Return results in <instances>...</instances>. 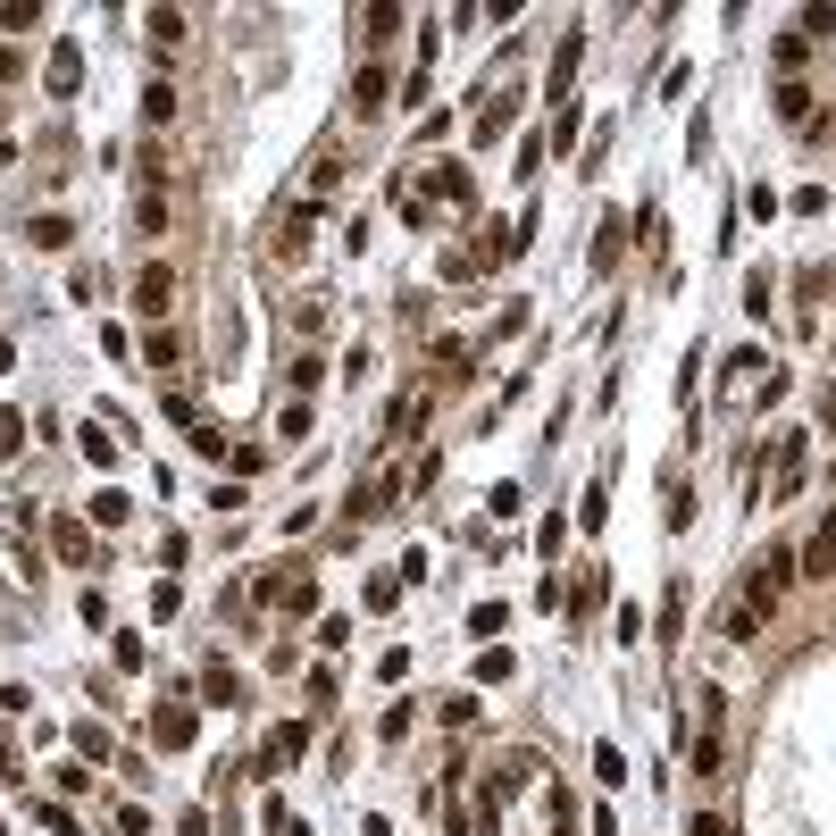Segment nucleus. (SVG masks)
<instances>
[{
    "label": "nucleus",
    "instance_id": "obj_4",
    "mask_svg": "<svg viewBox=\"0 0 836 836\" xmlns=\"http://www.w3.org/2000/svg\"><path fill=\"white\" fill-rule=\"evenodd\" d=\"M301 753H310V728H276L268 745H260V778H276V770H293Z\"/></svg>",
    "mask_w": 836,
    "mask_h": 836
},
{
    "label": "nucleus",
    "instance_id": "obj_18",
    "mask_svg": "<svg viewBox=\"0 0 836 836\" xmlns=\"http://www.w3.org/2000/svg\"><path fill=\"white\" fill-rule=\"evenodd\" d=\"M502 134H510V101H485L477 109V143H502Z\"/></svg>",
    "mask_w": 836,
    "mask_h": 836
},
{
    "label": "nucleus",
    "instance_id": "obj_6",
    "mask_svg": "<svg viewBox=\"0 0 836 836\" xmlns=\"http://www.w3.org/2000/svg\"><path fill=\"white\" fill-rule=\"evenodd\" d=\"M168 293H176L168 268H143V276H134V310H143V318H168Z\"/></svg>",
    "mask_w": 836,
    "mask_h": 836
},
{
    "label": "nucleus",
    "instance_id": "obj_10",
    "mask_svg": "<svg viewBox=\"0 0 836 836\" xmlns=\"http://www.w3.org/2000/svg\"><path fill=\"white\" fill-rule=\"evenodd\" d=\"M352 109H360V118L385 109V67H360V76H352Z\"/></svg>",
    "mask_w": 836,
    "mask_h": 836
},
{
    "label": "nucleus",
    "instance_id": "obj_13",
    "mask_svg": "<svg viewBox=\"0 0 836 836\" xmlns=\"http://www.w3.org/2000/svg\"><path fill=\"white\" fill-rule=\"evenodd\" d=\"M778 118H786V126H811V92H803L795 76L778 84Z\"/></svg>",
    "mask_w": 836,
    "mask_h": 836
},
{
    "label": "nucleus",
    "instance_id": "obj_27",
    "mask_svg": "<svg viewBox=\"0 0 836 836\" xmlns=\"http://www.w3.org/2000/svg\"><path fill=\"white\" fill-rule=\"evenodd\" d=\"M418 418H427V402H410V393H402V402H393V410H385V427H393V435H410V427H418Z\"/></svg>",
    "mask_w": 836,
    "mask_h": 836
},
{
    "label": "nucleus",
    "instance_id": "obj_35",
    "mask_svg": "<svg viewBox=\"0 0 836 836\" xmlns=\"http://www.w3.org/2000/svg\"><path fill=\"white\" fill-rule=\"evenodd\" d=\"M42 828H51V836H84V828H76V811H67V803H42Z\"/></svg>",
    "mask_w": 836,
    "mask_h": 836
},
{
    "label": "nucleus",
    "instance_id": "obj_26",
    "mask_svg": "<svg viewBox=\"0 0 836 836\" xmlns=\"http://www.w3.org/2000/svg\"><path fill=\"white\" fill-rule=\"evenodd\" d=\"M393 26H402V9H360V34H368V42H385Z\"/></svg>",
    "mask_w": 836,
    "mask_h": 836
},
{
    "label": "nucleus",
    "instance_id": "obj_29",
    "mask_svg": "<svg viewBox=\"0 0 836 836\" xmlns=\"http://www.w3.org/2000/svg\"><path fill=\"white\" fill-rule=\"evenodd\" d=\"M402 602V577H368V611H393Z\"/></svg>",
    "mask_w": 836,
    "mask_h": 836
},
{
    "label": "nucleus",
    "instance_id": "obj_15",
    "mask_svg": "<svg viewBox=\"0 0 836 836\" xmlns=\"http://www.w3.org/2000/svg\"><path fill=\"white\" fill-rule=\"evenodd\" d=\"M435 360H444V377H469V368H477V352H469L460 335H444V343H435Z\"/></svg>",
    "mask_w": 836,
    "mask_h": 836
},
{
    "label": "nucleus",
    "instance_id": "obj_20",
    "mask_svg": "<svg viewBox=\"0 0 836 836\" xmlns=\"http://www.w3.org/2000/svg\"><path fill=\"white\" fill-rule=\"evenodd\" d=\"M176 352H184V343H176L168 327H159V335H143V368H176Z\"/></svg>",
    "mask_w": 836,
    "mask_h": 836
},
{
    "label": "nucleus",
    "instance_id": "obj_17",
    "mask_svg": "<svg viewBox=\"0 0 836 836\" xmlns=\"http://www.w3.org/2000/svg\"><path fill=\"white\" fill-rule=\"evenodd\" d=\"M678 636H686V594L669 586V594H661V644H678Z\"/></svg>",
    "mask_w": 836,
    "mask_h": 836
},
{
    "label": "nucleus",
    "instance_id": "obj_1",
    "mask_svg": "<svg viewBox=\"0 0 836 836\" xmlns=\"http://www.w3.org/2000/svg\"><path fill=\"white\" fill-rule=\"evenodd\" d=\"M786 577H795V561H786V552H770V561L753 569V586H745V602H736V611H745V619H770L778 594H786Z\"/></svg>",
    "mask_w": 836,
    "mask_h": 836
},
{
    "label": "nucleus",
    "instance_id": "obj_3",
    "mask_svg": "<svg viewBox=\"0 0 836 836\" xmlns=\"http://www.w3.org/2000/svg\"><path fill=\"white\" fill-rule=\"evenodd\" d=\"M151 745L159 753H184V745H193V711H184V703H159L151 711Z\"/></svg>",
    "mask_w": 836,
    "mask_h": 836
},
{
    "label": "nucleus",
    "instance_id": "obj_36",
    "mask_svg": "<svg viewBox=\"0 0 836 836\" xmlns=\"http://www.w3.org/2000/svg\"><path fill=\"white\" fill-rule=\"evenodd\" d=\"M17 452V410H0V460Z\"/></svg>",
    "mask_w": 836,
    "mask_h": 836
},
{
    "label": "nucleus",
    "instance_id": "obj_31",
    "mask_svg": "<svg viewBox=\"0 0 836 836\" xmlns=\"http://www.w3.org/2000/svg\"><path fill=\"white\" fill-rule=\"evenodd\" d=\"M84 460H92V469H109V460H118V444H109L101 427H84Z\"/></svg>",
    "mask_w": 836,
    "mask_h": 836
},
{
    "label": "nucleus",
    "instance_id": "obj_9",
    "mask_svg": "<svg viewBox=\"0 0 836 836\" xmlns=\"http://www.w3.org/2000/svg\"><path fill=\"white\" fill-rule=\"evenodd\" d=\"M76 84H84V51H76V42H59V51H51V92L67 101Z\"/></svg>",
    "mask_w": 836,
    "mask_h": 836
},
{
    "label": "nucleus",
    "instance_id": "obj_37",
    "mask_svg": "<svg viewBox=\"0 0 836 836\" xmlns=\"http://www.w3.org/2000/svg\"><path fill=\"white\" fill-rule=\"evenodd\" d=\"M176 836H209V811H184V820H176Z\"/></svg>",
    "mask_w": 836,
    "mask_h": 836
},
{
    "label": "nucleus",
    "instance_id": "obj_5",
    "mask_svg": "<svg viewBox=\"0 0 836 836\" xmlns=\"http://www.w3.org/2000/svg\"><path fill=\"white\" fill-rule=\"evenodd\" d=\"M803 577H836V510L811 527V544H803Z\"/></svg>",
    "mask_w": 836,
    "mask_h": 836
},
{
    "label": "nucleus",
    "instance_id": "obj_32",
    "mask_svg": "<svg viewBox=\"0 0 836 836\" xmlns=\"http://www.w3.org/2000/svg\"><path fill=\"white\" fill-rule=\"evenodd\" d=\"M318 377H327V360H318V352H301V360H293V393H310Z\"/></svg>",
    "mask_w": 836,
    "mask_h": 836
},
{
    "label": "nucleus",
    "instance_id": "obj_21",
    "mask_svg": "<svg viewBox=\"0 0 836 836\" xmlns=\"http://www.w3.org/2000/svg\"><path fill=\"white\" fill-rule=\"evenodd\" d=\"M803 59H811V34H803V26H795V34H778V67H786V76H795Z\"/></svg>",
    "mask_w": 836,
    "mask_h": 836
},
{
    "label": "nucleus",
    "instance_id": "obj_24",
    "mask_svg": "<svg viewBox=\"0 0 836 836\" xmlns=\"http://www.w3.org/2000/svg\"><path fill=\"white\" fill-rule=\"evenodd\" d=\"M276 435H285V444H301V435H310V402H285V418H276Z\"/></svg>",
    "mask_w": 836,
    "mask_h": 836
},
{
    "label": "nucleus",
    "instance_id": "obj_33",
    "mask_svg": "<svg viewBox=\"0 0 836 836\" xmlns=\"http://www.w3.org/2000/svg\"><path fill=\"white\" fill-rule=\"evenodd\" d=\"M510 627V602H477V636H502Z\"/></svg>",
    "mask_w": 836,
    "mask_h": 836
},
{
    "label": "nucleus",
    "instance_id": "obj_25",
    "mask_svg": "<svg viewBox=\"0 0 836 836\" xmlns=\"http://www.w3.org/2000/svg\"><path fill=\"white\" fill-rule=\"evenodd\" d=\"M611 519V494H602V485H586V502H577V527H602Z\"/></svg>",
    "mask_w": 836,
    "mask_h": 836
},
{
    "label": "nucleus",
    "instance_id": "obj_22",
    "mask_svg": "<svg viewBox=\"0 0 836 836\" xmlns=\"http://www.w3.org/2000/svg\"><path fill=\"white\" fill-rule=\"evenodd\" d=\"M201 694H209V703H235L243 686H235V669H218V661H209V678H201Z\"/></svg>",
    "mask_w": 836,
    "mask_h": 836
},
{
    "label": "nucleus",
    "instance_id": "obj_12",
    "mask_svg": "<svg viewBox=\"0 0 836 836\" xmlns=\"http://www.w3.org/2000/svg\"><path fill=\"white\" fill-rule=\"evenodd\" d=\"M92 519H101V527H126V519H134V494H118V485H101V494H92Z\"/></svg>",
    "mask_w": 836,
    "mask_h": 836
},
{
    "label": "nucleus",
    "instance_id": "obj_8",
    "mask_svg": "<svg viewBox=\"0 0 836 836\" xmlns=\"http://www.w3.org/2000/svg\"><path fill=\"white\" fill-rule=\"evenodd\" d=\"M619 251H627V226H619V209H611V218L594 226V276H611V268H619Z\"/></svg>",
    "mask_w": 836,
    "mask_h": 836
},
{
    "label": "nucleus",
    "instance_id": "obj_2",
    "mask_svg": "<svg viewBox=\"0 0 836 836\" xmlns=\"http://www.w3.org/2000/svg\"><path fill=\"white\" fill-rule=\"evenodd\" d=\"M418 193H427V201H452V209H469V201H477V176H469V168H452V159H435Z\"/></svg>",
    "mask_w": 836,
    "mask_h": 836
},
{
    "label": "nucleus",
    "instance_id": "obj_7",
    "mask_svg": "<svg viewBox=\"0 0 836 836\" xmlns=\"http://www.w3.org/2000/svg\"><path fill=\"white\" fill-rule=\"evenodd\" d=\"M51 552H59L67 569H84V561H92V536H84V519H51Z\"/></svg>",
    "mask_w": 836,
    "mask_h": 836
},
{
    "label": "nucleus",
    "instance_id": "obj_16",
    "mask_svg": "<svg viewBox=\"0 0 836 836\" xmlns=\"http://www.w3.org/2000/svg\"><path fill=\"white\" fill-rule=\"evenodd\" d=\"M143 118H151V126L176 118V84H143Z\"/></svg>",
    "mask_w": 836,
    "mask_h": 836
},
{
    "label": "nucleus",
    "instance_id": "obj_28",
    "mask_svg": "<svg viewBox=\"0 0 836 836\" xmlns=\"http://www.w3.org/2000/svg\"><path fill=\"white\" fill-rule=\"evenodd\" d=\"M151 42H184V9H151Z\"/></svg>",
    "mask_w": 836,
    "mask_h": 836
},
{
    "label": "nucleus",
    "instance_id": "obj_14",
    "mask_svg": "<svg viewBox=\"0 0 836 836\" xmlns=\"http://www.w3.org/2000/svg\"><path fill=\"white\" fill-rule=\"evenodd\" d=\"M753 368H770V360H761V352H736V360H728V377H719V393H728V402H736V393L753 385Z\"/></svg>",
    "mask_w": 836,
    "mask_h": 836
},
{
    "label": "nucleus",
    "instance_id": "obj_30",
    "mask_svg": "<svg viewBox=\"0 0 836 836\" xmlns=\"http://www.w3.org/2000/svg\"><path fill=\"white\" fill-rule=\"evenodd\" d=\"M636 243H644V251H661V209H653V201L636 209Z\"/></svg>",
    "mask_w": 836,
    "mask_h": 836
},
{
    "label": "nucleus",
    "instance_id": "obj_34",
    "mask_svg": "<svg viewBox=\"0 0 836 836\" xmlns=\"http://www.w3.org/2000/svg\"><path fill=\"white\" fill-rule=\"evenodd\" d=\"M377 736H385V745H402V736H410V703H393V711L377 719Z\"/></svg>",
    "mask_w": 836,
    "mask_h": 836
},
{
    "label": "nucleus",
    "instance_id": "obj_19",
    "mask_svg": "<svg viewBox=\"0 0 836 836\" xmlns=\"http://www.w3.org/2000/svg\"><path fill=\"white\" fill-rule=\"evenodd\" d=\"M26 235H34L42 251H67V243H76V226H67V218H34V226H26Z\"/></svg>",
    "mask_w": 836,
    "mask_h": 836
},
{
    "label": "nucleus",
    "instance_id": "obj_23",
    "mask_svg": "<svg viewBox=\"0 0 836 836\" xmlns=\"http://www.w3.org/2000/svg\"><path fill=\"white\" fill-rule=\"evenodd\" d=\"M310 602H318V586H310V577H285V594H276V611H310Z\"/></svg>",
    "mask_w": 836,
    "mask_h": 836
},
{
    "label": "nucleus",
    "instance_id": "obj_11",
    "mask_svg": "<svg viewBox=\"0 0 836 836\" xmlns=\"http://www.w3.org/2000/svg\"><path fill=\"white\" fill-rule=\"evenodd\" d=\"M67 745H76V761H109V728H101V719H76Z\"/></svg>",
    "mask_w": 836,
    "mask_h": 836
},
{
    "label": "nucleus",
    "instance_id": "obj_38",
    "mask_svg": "<svg viewBox=\"0 0 836 836\" xmlns=\"http://www.w3.org/2000/svg\"><path fill=\"white\" fill-rule=\"evenodd\" d=\"M694 836H728V820H694Z\"/></svg>",
    "mask_w": 836,
    "mask_h": 836
}]
</instances>
